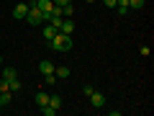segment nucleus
<instances>
[{
	"label": "nucleus",
	"instance_id": "obj_22",
	"mask_svg": "<svg viewBox=\"0 0 154 116\" xmlns=\"http://www.w3.org/2000/svg\"><path fill=\"white\" fill-rule=\"evenodd\" d=\"M69 3H72V0H54V5H62V8H64V5H69Z\"/></svg>",
	"mask_w": 154,
	"mask_h": 116
},
{
	"label": "nucleus",
	"instance_id": "obj_1",
	"mask_svg": "<svg viewBox=\"0 0 154 116\" xmlns=\"http://www.w3.org/2000/svg\"><path fill=\"white\" fill-rule=\"evenodd\" d=\"M49 44H51V49H57V52H69L72 49V36H69V34L57 31L54 36L49 39Z\"/></svg>",
	"mask_w": 154,
	"mask_h": 116
},
{
	"label": "nucleus",
	"instance_id": "obj_16",
	"mask_svg": "<svg viewBox=\"0 0 154 116\" xmlns=\"http://www.w3.org/2000/svg\"><path fill=\"white\" fill-rule=\"evenodd\" d=\"M144 5H146V0H128V8H136L139 11V8H144Z\"/></svg>",
	"mask_w": 154,
	"mask_h": 116
},
{
	"label": "nucleus",
	"instance_id": "obj_11",
	"mask_svg": "<svg viewBox=\"0 0 154 116\" xmlns=\"http://www.w3.org/2000/svg\"><path fill=\"white\" fill-rule=\"evenodd\" d=\"M49 106H51V108H57V111H59L62 108V106H64V101H62V95H49Z\"/></svg>",
	"mask_w": 154,
	"mask_h": 116
},
{
	"label": "nucleus",
	"instance_id": "obj_5",
	"mask_svg": "<svg viewBox=\"0 0 154 116\" xmlns=\"http://www.w3.org/2000/svg\"><path fill=\"white\" fill-rule=\"evenodd\" d=\"M26 13H28V0H21L16 8H13V18H18V21H23L26 18Z\"/></svg>",
	"mask_w": 154,
	"mask_h": 116
},
{
	"label": "nucleus",
	"instance_id": "obj_2",
	"mask_svg": "<svg viewBox=\"0 0 154 116\" xmlns=\"http://www.w3.org/2000/svg\"><path fill=\"white\" fill-rule=\"evenodd\" d=\"M26 23H31V26H41V23H44V13H41V11L36 8V3H28Z\"/></svg>",
	"mask_w": 154,
	"mask_h": 116
},
{
	"label": "nucleus",
	"instance_id": "obj_15",
	"mask_svg": "<svg viewBox=\"0 0 154 116\" xmlns=\"http://www.w3.org/2000/svg\"><path fill=\"white\" fill-rule=\"evenodd\" d=\"M38 111H41V114H44V116H54V114H57V108H51L49 103H46V106H41V108H38Z\"/></svg>",
	"mask_w": 154,
	"mask_h": 116
},
{
	"label": "nucleus",
	"instance_id": "obj_21",
	"mask_svg": "<svg viewBox=\"0 0 154 116\" xmlns=\"http://www.w3.org/2000/svg\"><path fill=\"white\" fill-rule=\"evenodd\" d=\"M8 90V80H3V77H0V93H5Z\"/></svg>",
	"mask_w": 154,
	"mask_h": 116
},
{
	"label": "nucleus",
	"instance_id": "obj_14",
	"mask_svg": "<svg viewBox=\"0 0 154 116\" xmlns=\"http://www.w3.org/2000/svg\"><path fill=\"white\" fill-rule=\"evenodd\" d=\"M5 106H11V90L0 93V108H5Z\"/></svg>",
	"mask_w": 154,
	"mask_h": 116
},
{
	"label": "nucleus",
	"instance_id": "obj_13",
	"mask_svg": "<svg viewBox=\"0 0 154 116\" xmlns=\"http://www.w3.org/2000/svg\"><path fill=\"white\" fill-rule=\"evenodd\" d=\"M23 88V83H21V80H18V77H16V80H11V83H8V90H11V93H18V90H21Z\"/></svg>",
	"mask_w": 154,
	"mask_h": 116
},
{
	"label": "nucleus",
	"instance_id": "obj_19",
	"mask_svg": "<svg viewBox=\"0 0 154 116\" xmlns=\"http://www.w3.org/2000/svg\"><path fill=\"white\" fill-rule=\"evenodd\" d=\"M44 77H46V83H49V85L57 83V75H54V72H51V75H44Z\"/></svg>",
	"mask_w": 154,
	"mask_h": 116
},
{
	"label": "nucleus",
	"instance_id": "obj_7",
	"mask_svg": "<svg viewBox=\"0 0 154 116\" xmlns=\"http://www.w3.org/2000/svg\"><path fill=\"white\" fill-rule=\"evenodd\" d=\"M54 67H57V65H51L49 60H41V62H38V72H41V75H51Z\"/></svg>",
	"mask_w": 154,
	"mask_h": 116
},
{
	"label": "nucleus",
	"instance_id": "obj_24",
	"mask_svg": "<svg viewBox=\"0 0 154 116\" xmlns=\"http://www.w3.org/2000/svg\"><path fill=\"white\" fill-rule=\"evenodd\" d=\"M85 3H95V0H85Z\"/></svg>",
	"mask_w": 154,
	"mask_h": 116
},
{
	"label": "nucleus",
	"instance_id": "obj_17",
	"mask_svg": "<svg viewBox=\"0 0 154 116\" xmlns=\"http://www.w3.org/2000/svg\"><path fill=\"white\" fill-rule=\"evenodd\" d=\"M72 13H75V5H72V3L64 5V18H72Z\"/></svg>",
	"mask_w": 154,
	"mask_h": 116
},
{
	"label": "nucleus",
	"instance_id": "obj_3",
	"mask_svg": "<svg viewBox=\"0 0 154 116\" xmlns=\"http://www.w3.org/2000/svg\"><path fill=\"white\" fill-rule=\"evenodd\" d=\"M36 3V8L41 13H44V23H46V18L51 16V11H54V0H33Z\"/></svg>",
	"mask_w": 154,
	"mask_h": 116
},
{
	"label": "nucleus",
	"instance_id": "obj_12",
	"mask_svg": "<svg viewBox=\"0 0 154 116\" xmlns=\"http://www.w3.org/2000/svg\"><path fill=\"white\" fill-rule=\"evenodd\" d=\"M57 31H59V28H57V26H51V23H46V26H44V41H49V39L54 36Z\"/></svg>",
	"mask_w": 154,
	"mask_h": 116
},
{
	"label": "nucleus",
	"instance_id": "obj_20",
	"mask_svg": "<svg viewBox=\"0 0 154 116\" xmlns=\"http://www.w3.org/2000/svg\"><path fill=\"white\" fill-rule=\"evenodd\" d=\"M93 90H95L93 85H85V88H82V93H85V95H88V98H90V95H93Z\"/></svg>",
	"mask_w": 154,
	"mask_h": 116
},
{
	"label": "nucleus",
	"instance_id": "obj_10",
	"mask_svg": "<svg viewBox=\"0 0 154 116\" xmlns=\"http://www.w3.org/2000/svg\"><path fill=\"white\" fill-rule=\"evenodd\" d=\"M54 75H57V80H64V77H69V67H67V65L54 67Z\"/></svg>",
	"mask_w": 154,
	"mask_h": 116
},
{
	"label": "nucleus",
	"instance_id": "obj_18",
	"mask_svg": "<svg viewBox=\"0 0 154 116\" xmlns=\"http://www.w3.org/2000/svg\"><path fill=\"white\" fill-rule=\"evenodd\" d=\"M116 11H118V16H126V13H128V5H116Z\"/></svg>",
	"mask_w": 154,
	"mask_h": 116
},
{
	"label": "nucleus",
	"instance_id": "obj_6",
	"mask_svg": "<svg viewBox=\"0 0 154 116\" xmlns=\"http://www.w3.org/2000/svg\"><path fill=\"white\" fill-rule=\"evenodd\" d=\"M59 31L72 36V31H75V21H72V18H62V21H59Z\"/></svg>",
	"mask_w": 154,
	"mask_h": 116
},
{
	"label": "nucleus",
	"instance_id": "obj_23",
	"mask_svg": "<svg viewBox=\"0 0 154 116\" xmlns=\"http://www.w3.org/2000/svg\"><path fill=\"white\" fill-rule=\"evenodd\" d=\"M103 3H105L108 8H116V0H103Z\"/></svg>",
	"mask_w": 154,
	"mask_h": 116
},
{
	"label": "nucleus",
	"instance_id": "obj_4",
	"mask_svg": "<svg viewBox=\"0 0 154 116\" xmlns=\"http://www.w3.org/2000/svg\"><path fill=\"white\" fill-rule=\"evenodd\" d=\"M105 103H108L105 93H100V90H93V95H90V106H93V108H105Z\"/></svg>",
	"mask_w": 154,
	"mask_h": 116
},
{
	"label": "nucleus",
	"instance_id": "obj_9",
	"mask_svg": "<svg viewBox=\"0 0 154 116\" xmlns=\"http://www.w3.org/2000/svg\"><path fill=\"white\" fill-rule=\"evenodd\" d=\"M46 103H49V93H46V90H38L36 93V106L41 108V106H46Z\"/></svg>",
	"mask_w": 154,
	"mask_h": 116
},
{
	"label": "nucleus",
	"instance_id": "obj_8",
	"mask_svg": "<svg viewBox=\"0 0 154 116\" xmlns=\"http://www.w3.org/2000/svg\"><path fill=\"white\" fill-rule=\"evenodd\" d=\"M16 77H18L16 67H3V80H8V83H11V80H16Z\"/></svg>",
	"mask_w": 154,
	"mask_h": 116
},
{
	"label": "nucleus",
	"instance_id": "obj_25",
	"mask_svg": "<svg viewBox=\"0 0 154 116\" xmlns=\"http://www.w3.org/2000/svg\"><path fill=\"white\" fill-rule=\"evenodd\" d=\"M0 65H3V54H0Z\"/></svg>",
	"mask_w": 154,
	"mask_h": 116
}]
</instances>
